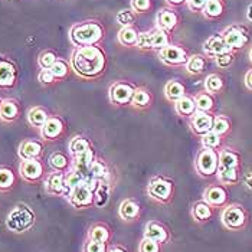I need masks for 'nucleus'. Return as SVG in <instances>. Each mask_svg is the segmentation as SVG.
Here are the masks:
<instances>
[{
    "label": "nucleus",
    "instance_id": "nucleus-1",
    "mask_svg": "<svg viewBox=\"0 0 252 252\" xmlns=\"http://www.w3.org/2000/svg\"><path fill=\"white\" fill-rule=\"evenodd\" d=\"M69 63L77 77L84 81H95L105 74L108 58L105 51L99 45L82 46L74 48Z\"/></svg>",
    "mask_w": 252,
    "mask_h": 252
},
{
    "label": "nucleus",
    "instance_id": "nucleus-2",
    "mask_svg": "<svg viewBox=\"0 0 252 252\" xmlns=\"http://www.w3.org/2000/svg\"><path fill=\"white\" fill-rule=\"evenodd\" d=\"M69 42L74 48L99 45L105 36V28L97 19L82 20L74 23L69 29Z\"/></svg>",
    "mask_w": 252,
    "mask_h": 252
},
{
    "label": "nucleus",
    "instance_id": "nucleus-3",
    "mask_svg": "<svg viewBox=\"0 0 252 252\" xmlns=\"http://www.w3.org/2000/svg\"><path fill=\"white\" fill-rule=\"evenodd\" d=\"M36 222V215L26 203H18L6 216V228L15 233L31 231Z\"/></svg>",
    "mask_w": 252,
    "mask_h": 252
},
{
    "label": "nucleus",
    "instance_id": "nucleus-4",
    "mask_svg": "<svg viewBox=\"0 0 252 252\" xmlns=\"http://www.w3.org/2000/svg\"><path fill=\"white\" fill-rule=\"evenodd\" d=\"M147 196L158 205H170L175 199L176 182L167 176H155L150 179L147 188Z\"/></svg>",
    "mask_w": 252,
    "mask_h": 252
},
{
    "label": "nucleus",
    "instance_id": "nucleus-5",
    "mask_svg": "<svg viewBox=\"0 0 252 252\" xmlns=\"http://www.w3.org/2000/svg\"><path fill=\"white\" fill-rule=\"evenodd\" d=\"M98 182L99 180L88 176L81 185H78L77 188L69 192L66 197L68 203L78 211L94 208V192L97 189Z\"/></svg>",
    "mask_w": 252,
    "mask_h": 252
},
{
    "label": "nucleus",
    "instance_id": "nucleus-6",
    "mask_svg": "<svg viewBox=\"0 0 252 252\" xmlns=\"http://www.w3.org/2000/svg\"><path fill=\"white\" fill-rule=\"evenodd\" d=\"M220 222L228 231H242L250 222V214L241 203H228L220 214Z\"/></svg>",
    "mask_w": 252,
    "mask_h": 252
},
{
    "label": "nucleus",
    "instance_id": "nucleus-7",
    "mask_svg": "<svg viewBox=\"0 0 252 252\" xmlns=\"http://www.w3.org/2000/svg\"><path fill=\"white\" fill-rule=\"evenodd\" d=\"M219 170V152L200 147L194 157V172L202 179L216 177Z\"/></svg>",
    "mask_w": 252,
    "mask_h": 252
},
{
    "label": "nucleus",
    "instance_id": "nucleus-8",
    "mask_svg": "<svg viewBox=\"0 0 252 252\" xmlns=\"http://www.w3.org/2000/svg\"><path fill=\"white\" fill-rule=\"evenodd\" d=\"M136 87L131 81L118 79L114 81L108 88V98L114 107H130L134 95Z\"/></svg>",
    "mask_w": 252,
    "mask_h": 252
},
{
    "label": "nucleus",
    "instance_id": "nucleus-9",
    "mask_svg": "<svg viewBox=\"0 0 252 252\" xmlns=\"http://www.w3.org/2000/svg\"><path fill=\"white\" fill-rule=\"evenodd\" d=\"M190 52L188 48H185L180 43H175L172 42L170 45H167L166 48H163L161 51L157 52V58L158 61L166 65V66H173V68H179V66H186L188 61L190 58Z\"/></svg>",
    "mask_w": 252,
    "mask_h": 252
},
{
    "label": "nucleus",
    "instance_id": "nucleus-10",
    "mask_svg": "<svg viewBox=\"0 0 252 252\" xmlns=\"http://www.w3.org/2000/svg\"><path fill=\"white\" fill-rule=\"evenodd\" d=\"M220 35L225 39L228 48L233 52H238V51L244 49L251 40L250 29L242 23H233V25L226 26L220 32Z\"/></svg>",
    "mask_w": 252,
    "mask_h": 252
},
{
    "label": "nucleus",
    "instance_id": "nucleus-11",
    "mask_svg": "<svg viewBox=\"0 0 252 252\" xmlns=\"http://www.w3.org/2000/svg\"><path fill=\"white\" fill-rule=\"evenodd\" d=\"M19 78L18 65L9 55H0V90L10 91L16 87Z\"/></svg>",
    "mask_w": 252,
    "mask_h": 252
},
{
    "label": "nucleus",
    "instance_id": "nucleus-12",
    "mask_svg": "<svg viewBox=\"0 0 252 252\" xmlns=\"http://www.w3.org/2000/svg\"><path fill=\"white\" fill-rule=\"evenodd\" d=\"M20 177L31 185H36L43 180L45 175V166L40 161V158H31V160H22L19 164Z\"/></svg>",
    "mask_w": 252,
    "mask_h": 252
},
{
    "label": "nucleus",
    "instance_id": "nucleus-13",
    "mask_svg": "<svg viewBox=\"0 0 252 252\" xmlns=\"http://www.w3.org/2000/svg\"><path fill=\"white\" fill-rule=\"evenodd\" d=\"M66 124L61 116H51L45 126L39 130L40 138L46 143H54L63 136Z\"/></svg>",
    "mask_w": 252,
    "mask_h": 252
},
{
    "label": "nucleus",
    "instance_id": "nucleus-14",
    "mask_svg": "<svg viewBox=\"0 0 252 252\" xmlns=\"http://www.w3.org/2000/svg\"><path fill=\"white\" fill-rule=\"evenodd\" d=\"M180 23H182V18L179 12L172 7H167V6L161 7L156 15V26L169 32L170 35L179 29Z\"/></svg>",
    "mask_w": 252,
    "mask_h": 252
},
{
    "label": "nucleus",
    "instance_id": "nucleus-15",
    "mask_svg": "<svg viewBox=\"0 0 252 252\" xmlns=\"http://www.w3.org/2000/svg\"><path fill=\"white\" fill-rule=\"evenodd\" d=\"M214 114L197 111L193 117H190L188 120V124H189V128L194 136L200 138V137H203L214 130Z\"/></svg>",
    "mask_w": 252,
    "mask_h": 252
},
{
    "label": "nucleus",
    "instance_id": "nucleus-16",
    "mask_svg": "<svg viewBox=\"0 0 252 252\" xmlns=\"http://www.w3.org/2000/svg\"><path fill=\"white\" fill-rule=\"evenodd\" d=\"M143 236L160 242L163 247L164 245H169L172 242V239H173V235L170 232V229L164 223H161L158 220H149L146 223V226H144Z\"/></svg>",
    "mask_w": 252,
    "mask_h": 252
},
{
    "label": "nucleus",
    "instance_id": "nucleus-17",
    "mask_svg": "<svg viewBox=\"0 0 252 252\" xmlns=\"http://www.w3.org/2000/svg\"><path fill=\"white\" fill-rule=\"evenodd\" d=\"M202 199L212 208H225L229 200V193L223 185H209L202 194Z\"/></svg>",
    "mask_w": 252,
    "mask_h": 252
},
{
    "label": "nucleus",
    "instance_id": "nucleus-18",
    "mask_svg": "<svg viewBox=\"0 0 252 252\" xmlns=\"http://www.w3.org/2000/svg\"><path fill=\"white\" fill-rule=\"evenodd\" d=\"M141 205L137 202L134 197H127L123 199L120 206H118V216L121 220L127 222V223H133L141 218Z\"/></svg>",
    "mask_w": 252,
    "mask_h": 252
},
{
    "label": "nucleus",
    "instance_id": "nucleus-19",
    "mask_svg": "<svg viewBox=\"0 0 252 252\" xmlns=\"http://www.w3.org/2000/svg\"><path fill=\"white\" fill-rule=\"evenodd\" d=\"M65 177H66V173L63 172L52 170L51 173H48L43 180L45 192L49 196H65V190H66Z\"/></svg>",
    "mask_w": 252,
    "mask_h": 252
},
{
    "label": "nucleus",
    "instance_id": "nucleus-20",
    "mask_svg": "<svg viewBox=\"0 0 252 252\" xmlns=\"http://www.w3.org/2000/svg\"><path fill=\"white\" fill-rule=\"evenodd\" d=\"M45 150V144L40 140L26 138L19 144L18 156L20 160H31V158H40Z\"/></svg>",
    "mask_w": 252,
    "mask_h": 252
},
{
    "label": "nucleus",
    "instance_id": "nucleus-21",
    "mask_svg": "<svg viewBox=\"0 0 252 252\" xmlns=\"http://www.w3.org/2000/svg\"><path fill=\"white\" fill-rule=\"evenodd\" d=\"M20 111H22V108H20L19 101L16 98H3L1 105H0V121L12 124L19 120Z\"/></svg>",
    "mask_w": 252,
    "mask_h": 252
},
{
    "label": "nucleus",
    "instance_id": "nucleus-22",
    "mask_svg": "<svg viewBox=\"0 0 252 252\" xmlns=\"http://www.w3.org/2000/svg\"><path fill=\"white\" fill-rule=\"evenodd\" d=\"M228 51L231 49L228 48L225 39L220 33H215L212 36H209L203 43V55L209 59H215L218 55L228 52Z\"/></svg>",
    "mask_w": 252,
    "mask_h": 252
},
{
    "label": "nucleus",
    "instance_id": "nucleus-23",
    "mask_svg": "<svg viewBox=\"0 0 252 252\" xmlns=\"http://www.w3.org/2000/svg\"><path fill=\"white\" fill-rule=\"evenodd\" d=\"M113 236H114V232H113L111 226L104 223V222L93 223L88 228V232H87V239L97 241V242H104V244H108V245L111 244Z\"/></svg>",
    "mask_w": 252,
    "mask_h": 252
},
{
    "label": "nucleus",
    "instance_id": "nucleus-24",
    "mask_svg": "<svg viewBox=\"0 0 252 252\" xmlns=\"http://www.w3.org/2000/svg\"><path fill=\"white\" fill-rule=\"evenodd\" d=\"M153 102H155L153 93L147 87L137 85L130 107H133L134 110H138V111H144V110H149L153 105Z\"/></svg>",
    "mask_w": 252,
    "mask_h": 252
},
{
    "label": "nucleus",
    "instance_id": "nucleus-25",
    "mask_svg": "<svg viewBox=\"0 0 252 252\" xmlns=\"http://www.w3.org/2000/svg\"><path fill=\"white\" fill-rule=\"evenodd\" d=\"M163 93H164V97L169 102L175 104L180 98H183L188 94V88H186V84L183 81L175 78V79H170L166 82Z\"/></svg>",
    "mask_w": 252,
    "mask_h": 252
},
{
    "label": "nucleus",
    "instance_id": "nucleus-26",
    "mask_svg": "<svg viewBox=\"0 0 252 252\" xmlns=\"http://www.w3.org/2000/svg\"><path fill=\"white\" fill-rule=\"evenodd\" d=\"M48 164L55 172H63L68 173L72 167V156L65 152H54L48 157Z\"/></svg>",
    "mask_w": 252,
    "mask_h": 252
},
{
    "label": "nucleus",
    "instance_id": "nucleus-27",
    "mask_svg": "<svg viewBox=\"0 0 252 252\" xmlns=\"http://www.w3.org/2000/svg\"><path fill=\"white\" fill-rule=\"evenodd\" d=\"M97 158V153H95V149H90L81 155H77L72 157V167L71 169H75L78 172L84 173L85 176H88L90 173V169L94 163V160Z\"/></svg>",
    "mask_w": 252,
    "mask_h": 252
},
{
    "label": "nucleus",
    "instance_id": "nucleus-28",
    "mask_svg": "<svg viewBox=\"0 0 252 252\" xmlns=\"http://www.w3.org/2000/svg\"><path fill=\"white\" fill-rule=\"evenodd\" d=\"M190 216H192V219H193L196 223H200V225L202 223H206L214 216V208L209 203H206L203 199H200V200L194 202L193 205H192V208H190Z\"/></svg>",
    "mask_w": 252,
    "mask_h": 252
},
{
    "label": "nucleus",
    "instance_id": "nucleus-29",
    "mask_svg": "<svg viewBox=\"0 0 252 252\" xmlns=\"http://www.w3.org/2000/svg\"><path fill=\"white\" fill-rule=\"evenodd\" d=\"M219 169H241V155L231 147L219 150Z\"/></svg>",
    "mask_w": 252,
    "mask_h": 252
},
{
    "label": "nucleus",
    "instance_id": "nucleus-30",
    "mask_svg": "<svg viewBox=\"0 0 252 252\" xmlns=\"http://www.w3.org/2000/svg\"><path fill=\"white\" fill-rule=\"evenodd\" d=\"M111 180H99L97 189L94 192V208L104 209L111 199Z\"/></svg>",
    "mask_w": 252,
    "mask_h": 252
},
{
    "label": "nucleus",
    "instance_id": "nucleus-31",
    "mask_svg": "<svg viewBox=\"0 0 252 252\" xmlns=\"http://www.w3.org/2000/svg\"><path fill=\"white\" fill-rule=\"evenodd\" d=\"M208 63H209V58L205 57L203 54H192L185 68L189 75L199 77L208 69Z\"/></svg>",
    "mask_w": 252,
    "mask_h": 252
},
{
    "label": "nucleus",
    "instance_id": "nucleus-32",
    "mask_svg": "<svg viewBox=\"0 0 252 252\" xmlns=\"http://www.w3.org/2000/svg\"><path fill=\"white\" fill-rule=\"evenodd\" d=\"M175 111L177 116L186 118V120L193 117L197 113V107H196L193 95L186 94L185 97L180 98L177 102H175Z\"/></svg>",
    "mask_w": 252,
    "mask_h": 252
},
{
    "label": "nucleus",
    "instance_id": "nucleus-33",
    "mask_svg": "<svg viewBox=\"0 0 252 252\" xmlns=\"http://www.w3.org/2000/svg\"><path fill=\"white\" fill-rule=\"evenodd\" d=\"M138 33H140V31L137 29L136 25H133V26H124V28L120 29V32L117 35V40L124 48H134V46H137Z\"/></svg>",
    "mask_w": 252,
    "mask_h": 252
},
{
    "label": "nucleus",
    "instance_id": "nucleus-34",
    "mask_svg": "<svg viewBox=\"0 0 252 252\" xmlns=\"http://www.w3.org/2000/svg\"><path fill=\"white\" fill-rule=\"evenodd\" d=\"M49 117H51L49 111H48L45 107H40V105H35V107L29 108V111H28V114H26L28 123H29L32 127L38 128V130H40V128L45 126V123L48 121Z\"/></svg>",
    "mask_w": 252,
    "mask_h": 252
},
{
    "label": "nucleus",
    "instance_id": "nucleus-35",
    "mask_svg": "<svg viewBox=\"0 0 252 252\" xmlns=\"http://www.w3.org/2000/svg\"><path fill=\"white\" fill-rule=\"evenodd\" d=\"M93 147H94V144H93V141L88 137L82 136V134H77V136H74L69 140L68 153L74 157V156L81 155V153H84V152H87V150H90Z\"/></svg>",
    "mask_w": 252,
    "mask_h": 252
},
{
    "label": "nucleus",
    "instance_id": "nucleus-36",
    "mask_svg": "<svg viewBox=\"0 0 252 252\" xmlns=\"http://www.w3.org/2000/svg\"><path fill=\"white\" fill-rule=\"evenodd\" d=\"M88 176L93 177V179H97V180H111L110 164L104 158H101V157L97 156V158L94 160V163H93V166L90 169Z\"/></svg>",
    "mask_w": 252,
    "mask_h": 252
},
{
    "label": "nucleus",
    "instance_id": "nucleus-37",
    "mask_svg": "<svg viewBox=\"0 0 252 252\" xmlns=\"http://www.w3.org/2000/svg\"><path fill=\"white\" fill-rule=\"evenodd\" d=\"M225 9H226L225 0H208L202 12V16L208 20H216L225 13Z\"/></svg>",
    "mask_w": 252,
    "mask_h": 252
},
{
    "label": "nucleus",
    "instance_id": "nucleus-38",
    "mask_svg": "<svg viewBox=\"0 0 252 252\" xmlns=\"http://www.w3.org/2000/svg\"><path fill=\"white\" fill-rule=\"evenodd\" d=\"M194 102H196V107H197V111H203V113H209V114H214L215 105H216V99L215 95L209 94L208 91H200L197 94H194Z\"/></svg>",
    "mask_w": 252,
    "mask_h": 252
},
{
    "label": "nucleus",
    "instance_id": "nucleus-39",
    "mask_svg": "<svg viewBox=\"0 0 252 252\" xmlns=\"http://www.w3.org/2000/svg\"><path fill=\"white\" fill-rule=\"evenodd\" d=\"M216 179L223 186H236L241 182V169H219Z\"/></svg>",
    "mask_w": 252,
    "mask_h": 252
},
{
    "label": "nucleus",
    "instance_id": "nucleus-40",
    "mask_svg": "<svg viewBox=\"0 0 252 252\" xmlns=\"http://www.w3.org/2000/svg\"><path fill=\"white\" fill-rule=\"evenodd\" d=\"M150 32H152V39H153V52L156 54L172 43V35L169 32H166L157 26L150 29Z\"/></svg>",
    "mask_w": 252,
    "mask_h": 252
},
{
    "label": "nucleus",
    "instance_id": "nucleus-41",
    "mask_svg": "<svg viewBox=\"0 0 252 252\" xmlns=\"http://www.w3.org/2000/svg\"><path fill=\"white\" fill-rule=\"evenodd\" d=\"M16 185V175L12 167L0 166V192L6 193L12 190Z\"/></svg>",
    "mask_w": 252,
    "mask_h": 252
},
{
    "label": "nucleus",
    "instance_id": "nucleus-42",
    "mask_svg": "<svg viewBox=\"0 0 252 252\" xmlns=\"http://www.w3.org/2000/svg\"><path fill=\"white\" fill-rule=\"evenodd\" d=\"M223 90H225V79L222 75L214 72L205 78V91H208L209 94L216 95L223 93Z\"/></svg>",
    "mask_w": 252,
    "mask_h": 252
},
{
    "label": "nucleus",
    "instance_id": "nucleus-43",
    "mask_svg": "<svg viewBox=\"0 0 252 252\" xmlns=\"http://www.w3.org/2000/svg\"><path fill=\"white\" fill-rule=\"evenodd\" d=\"M88 176H85L84 173H81V172H78L75 169H71L68 173H66V177H65V186H66V190H65V199L68 197V194L69 192L74 189V188H77L78 185H81L85 179H87Z\"/></svg>",
    "mask_w": 252,
    "mask_h": 252
},
{
    "label": "nucleus",
    "instance_id": "nucleus-44",
    "mask_svg": "<svg viewBox=\"0 0 252 252\" xmlns=\"http://www.w3.org/2000/svg\"><path fill=\"white\" fill-rule=\"evenodd\" d=\"M231 128H232V123H231V120H229L228 117L223 116V114L215 116L214 130H212L214 133H216L218 136L225 137L229 134Z\"/></svg>",
    "mask_w": 252,
    "mask_h": 252
},
{
    "label": "nucleus",
    "instance_id": "nucleus-45",
    "mask_svg": "<svg viewBox=\"0 0 252 252\" xmlns=\"http://www.w3.org/2000/svg\"><path fill=\"white\" fill-rule=\"evenodd\" d=\"M59 59L58 54L52 49H45L39 54L38 66L40 69H51L54 63Z\"/></svg>",
    "mask_w": 252,
    "mask_h": 252
},
{
    "label": "nucleus",
    "instance_id": "nucleus-46",
    "mask_svg": "<svg viewBox=\"0 0 252 252\" xmlns=\"http://www.w3.org/2000/svg\"><path fill=\"white\" fill-rule=\"evenodd\" d=\"M51 71H52V74L55 75L57 81H63V79L68 78L69 72H71V63H69L66 59L59 58L58 61L54 63V66L51 68Z\"/></svg>",
    "mask_w": 252,
    "mask_h": 252
},
{
    "label": "nucleus",
    "instance_id": "nucleus-47",
    "mask_svg": "<svg viewBox=\"0 0 252 252\" xmlns=\"http://www.w3.org/2000/svg\"><path fill=\"white\" fill-rule=\"evenodd\" d=\"M137 13L131 9V7H127V9H121L118 13L116 15L117 23L124 28V26H133L136 23Z\"/></svg>",
    "mask_w": 252,
    "mask_h": 252
},
{
    "label": "nucleus",
    "instance_id": "nucleus-48",
    "mask_svg": "<svg viewBox=\"0 0 252 252\" xmlns=\"http://www.w3.org/2000/svg\"><path fill=\"white\" fill-rule=\"evenodd\" d=\"M222 138L223 137L218 136L216 133L211 131L203 137H200V146L205 149H212V150H220L222 149Z\"/></svg>",
    "mask_w": 252,
    "mask_h": 252
},
{
    "label": "nucleus",
    "instance_id": "nucleus-49",
    "mask_svg": "<svg viewBox=\"0 0 252 252\" xmlns=\"http://www.w3.org/2000/svg\"><path fill=\"white\" fill-rule=\"evenodd\" d=\"M143 52H152L153 51V39H152V32L150 31H141L138 33V40L137 46Z\"/></svg>",
    "mask_w": 252,
    "mask_h": 252
},
{
    "label": "nucleus",
    "instance_id": "nucleus-50",
    "mask_svg": "<svg viewBox=\"0 0 252 252\" xmlns=\"http://www.w3.org/2000/svg\"><path fill=\"white\" fill-rule=\"evenodd\" d=\"M138 252H163V245L150 238H141L138 244Z\"/></svg>",
    "mask_w": 252,
    "mask_h": 252
},
{
    "label": "nucleus",
    "instance_id": "nucleus-51",
    "mask_svg": "<svg viewBox=\"0 0 252 252\" xmlns=\"http://www.w3.org/2000/svg\"><path fill=\"white\" fill-rule=\"evenodd\" d=\"M235 55H236V52H233V51H228V52H223V54L218 55V57L214 59L216 66L220 68V69L231 68L232 63L235 62Z\"/></svg>",
    "mask_w": 252,
    "mask_h": 252
},
{
    "label": "nucleus",
    "instance_id": "nucleus-52",
    "mask_svg": "<svg viewBox=\"0 0 252 252\" xmlns=\"http://www.w3.org/2000/svg\"><path fill=\"white\" fill-rule=\"evenodd\" d=\"M130 7L137 15H144L153 9V0H130Z\"/></svg>",
    "mask_w": 252,
    "mask_h": 252
},
{
    "label": "nucleus",
    "instance_id": "nucleus-53",
    "mask_svg": "<svg viewBox=\"0 0 252 252\" xmlns=\"http://www.w3.org/2000/svg\"><path fill=\"white\" fill-rule=\"evenodd\" d=\"M110 245L108 244H104V242H97V241L85 239V242L82 245V252H107Z\"/></svg>",
    "mask_w": 252,
    "mask_h": 252
},
{
    "label": "nucleus",
    "instance_id": "nucleus-54",
    "mask_svg": "<svg viewBox=\"0 0 252 252\" xmlns=\"http://www.w3.org/2000/svg\"><path fill=\"white\" fill-rule=\"evenodd\" d=\"M38 81L40 85H43V87H49V85H52V84H55V82H57V78H55V75L52 74V71H51V69H40L38 74Z\"/></svg>",
    "mask_w": 252,
    "mask_h": 252
},
{
    "label": "nucleus",
    "instance_id": "nucleus-55",
    "mask_svg": "<svg viewBox=\"0 0 252 252\" xmlns=\"http://www.w3.org/2000/svg\"><path fill=\"white\" fill-rule=\"evenodd\" d=\"M208 0H186V7L192 13H202Z\"/></svg>",
    "mask_w": 252,
    "mask_h": 252
},
{
    "label": "nucleus",
    "instance_id": "nucleus-56",
    "mask_svg": "<svg viewBox=\"0 0 252 252\" xmlns=\"http://www.w3.org/2000/svg\"><path fill=\"white\" fill-rule=\"evenodd\" d=\"M167 7H172V9H177V7H182V6H186V0H164Z\"/></svg>",
    "mask_w": 252,
    "mask_h": 252
},
{
    "label": "nucleus",
    "instance_id": "nucleus-57",
    "mask_svg": "<svg viewBox=\"0 0 252 252\" xmlns=\"http://www.w3.org/2000/svg\"><path fill=\"white\" fill-rule=\"evenodd\" d=\"M107 252H130L124 245H120V244H111L108 247V251Z\"/></svg>",
    "mask_w": 252,
    "mask_h": 252
},
{
    "label": "nucleus",
    "instance_id": "nucleus-58",
    "mask_svg": "<svg viewBox=\"0 0 252 252\" xmlns=\"http://www.w3.org/2000/svg\"><path fill=\"white\" fill-rule=\"evenodd\" d=\"M244 82H245V87H247L250 91H252V69H250V71L245 74Z\"/></svg>",
    "mask_w": 252,
    "mask_h": 252
},
{
    "label": "nucleus",
    "instance_id": "nucleus-59",
    "mask_svg": "<svg viewBox=\"0 0 252 252\" xmlns=\"http://www.w3.org/2000/svg\"><path fill=\"white\" fill-rule=\"evenodd\" d=\"M245 16H247V20H248V22H251V23H252V3H251V4H248Z\"/></svg>",
    "mask_w": 252,
    "mask_h": 252
},
{
    "label": "nucleus",
    "instance_id": "nucleus-60",
    "mask_svg": "<svg viewBox=\"0 0 252 252\" xmlns=\"http://www.w3.org/2000/svg\"><path fill=\"white\" fill-rule=\"evenodd\" d=\"M245 182H247V186H248L250 189H252V173H250V175L247 176Z\"/></svg>",
    "mask_w": 252,
    "mask_h": 252
},
{
    "label": "nucleus",
    "instance_id": "nucleus-61",
    "mask_svg": "<svg viewBox=\"0 0 252 252\" xmlns=\"http://www.w3.org/2000/svg\"><path fill=\"white\" fill-rule=\"evenodd\" d=\"M250 61H251V63H252V48L250 49Z\"/></svg>",
    "mask_w": 252,
    "mask_h": 252
},
{
    "label": "nucleus",
    "instance_id": "nucleus-62",
    "mask_svg": "<svg viewBox=\"0 0 252 252\" xmlns=\"http://www.w3.org/2000/svg\"><path fill=\"white\" fill-rule=\"evenodd\" d=\"M1 101H3V98L0 97V105H1Z\"/></svg>",
    "mask_w": 252,
    "mask_h": 252
}]
</instances>
